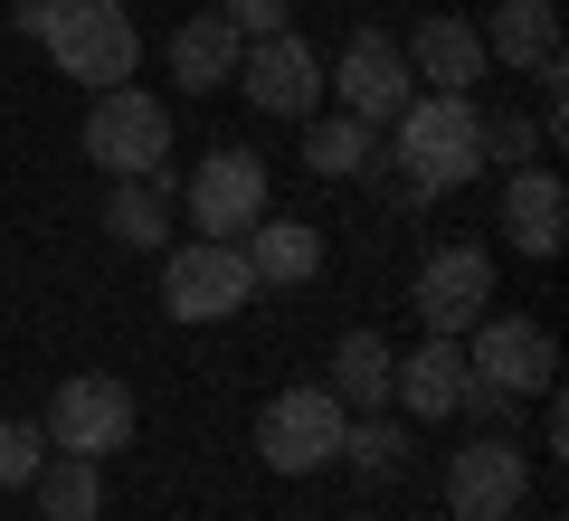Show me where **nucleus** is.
<instances>
[{
	"label": "nucleus",
	"mask_w": 569,
	"mask_h": 521,
	"mask_svg": "<svg viewBox=\"0 0 569 521\" xmlns=\"http://www.w3.org/2000/svg\"><path fill=\"white\" fill-rule=\"evenodd\" d=\"M20 29L58 58V77L86 86V96L133 86V67H142V29H133L123 0H20Z\"/></svg>",
	"instance_id": "obj_1"
},
{
	"label": "nucleus",
	"mask_w": 569,
	"mask_h": 521,
	"mask_svg": "<svg viewBox=\"0 0 569 521\" xmlns=\"http://www.w3.org/2000/svg\"><path fill=\"white\" fill-rule=\"evenodd\" d=\"M475 114H485L475 96H408L399 104L380 161H399L408 200H447V190H466L475 171H485V152H475Z\"/></svg>",
	"instance_id": "obj_2"
},
{
	"label": "nucleus",
	"mask_w": 569,
	"mask_h": 521,
	"mask_svg": "<svg viewBox=\"0 0 569 521\" xmlns=\"http://www.w3.org/2000/svg\"><path fill=\"white\" fill-rule=\"evenodd\" d=\"M86 161L114 171V181H152L171 171V104L142 96V86H104L86 104Z\"/></svg>",
	"instance_id": "obj_3"
},
{
	"label": "nucleus",
	"mask_w": 569,
	"mask_h": 521,
	"mask_svg": "<svg viewBox=\"0 0 569 521\" xmlns=\"http://www.w3.org/2000/svg\"><path fill=\"white\" fill-rule=\"evenodd\" d=\"M238 303H257V275H247L238 238L162 247V313H171V322H228Z\"/></svg>",
	"instance_id": "obj_4"
},
{
	"label": "nucleus",
	"mask_w": 569,
	"mask_h": 521,
	"mask_svg": "<svg viewBox=\"0 0 569 521\" xmlns=\"http://www.w3.org/2000/svg\"><path fill=\"white\" fill-rule=\"evenodd\" d=\"M466 380L503 389V399H550V380H560V341H550V322L531 313H485L466 332Z\"/></svg>",
	"instance_id": "obj_5"
},
{
	"label": "nucleus",
	"mask_w": 569,
	"mask_h": 521,
	"mask_svg": "<svg viewBox=\"0 0 569 521\" xmlns=\"http://www.w3.org/2000/svg\"><path fill=\"white\" fill-rule=\"evenodd\" d=\"M342 427H351V408L332 399V389H276V399L257 408V455L276 464V474H323V464L342 455Z\"/></svg>",
	"instance_id": "obj_6"
},
{
	"label": "nucleus",
	"mask_w": 569,
	"mask_h": 521,
	"mask_svg": "<svg viewBox=\"0 0 569 521\" xmlns=\"http://www.w3.org/2000/svg\"><path fill=\"white\" fill-rule=\"evenodd\" d=\"M48 445L58 455H114V445H133V389L104 380V370H77V380H58V399H48Z\"/></svg>",
	"instance_id": "obj_7"
},
{
	"label": "nucleus",
	"mask_w": 569,
	"mask_h": 521,
	"mask_svg": "<svg viewBox=\"0 0 569 521\" xmlns=\"http://www.w3.org/2000/svg\"><path fill=\"white\" fill-rule=\"evenodd\" d=\"M408 303H418V322L437 341H466L475 322L493 313V257L485 247H437V257L418 265V284H408Z\"/></svg>",
	"instance_id": "obj_8"
},
{
	"label": "nucleus",
	"mask_w": 569,
	"mask_h": 521,
	"mask_svg": "<svg viewBox=\"0 0 569 521\" xmlns=\"http://www.w3.org/2000/svg\"><path fill=\"white\" fill-rule=\"evenodd\" d=\"M181 209H190L200 238H247V228L266 219V161L238 152V142H219V152L181 181Z\"/></svg>",
	"instance_id": "obj_9"
},
{
	"label": "nucleus",
	"mask_w": 569,
	"mask_h": 521,
	"mask_svg": "<svg viewBox=\"0 0 569 521\" xmlns=\"http://www.w3.org/2000/svg\"><path fill=\"white\" fill-rule=\"evenodd\" d=\"M522 493H531V464H522L512 437H475V445L447 455V512L456 521H512Z\"/></svg>",
	"instance_id": "obj_10"
},
{
	"label": "nucleus",
	"mask_w": 569,
	"mask_h": 521,
	"mask_svg": "<svg viewBox=\"0 0 569 521\" xmlns=\"http://www.w3.org/2000/svg\"><path fill=\"white\" fill-rule=\"evenodd\" d=\"M238 96L257 104V114L305 123L313 104H323V58H313L295 29H276V39H247V58H238Z\"/></svg>",
	"instance_id": "obj_11"
},
{
	"label": "nucleus",
	"mask_w": 569,
	"mask_h": 521,
	"mask_svg": "<svg viewBox=\"0 0 569 521\" xmlns=\"http://www.w3.org/2000/svg\"><path fill=\"white\" fill-rule=\"evenodd\" d=\"M323 86L342 96V114H361V123H370V133H380V123H399V104L418 96V77H408L399 39H380V29H351L342 67H323Z\"/></svg>",
	"instance_id": "obj_12"
},
{
	"label": "nucleus",
	"mask_w": 569,
	"mask_h": 521,
	"mask_svg": "<svg viewBox=\"0 0 569 521\" xmlns=\"http://www.w3.org/2000/svg\"><path fill=\"white\" fill-rule=\"evenodd\" d=\"M475 39H485V67H512V77H560V10H550V0H493Z\"/></svg>",
	"instance_id": "obj_13"
},
{
	"label": "nucleus",
	"mask_w": 569,
	"mask_h": 521,
	"mask_svg": "<svg viewBox=\"0 0 569 521\" xmlns=\"http://www.w3.org/2000/svg\"><path fill=\"white\" fill-rule=\"evenodd\" d=\"M512 238V257H560V238H569V190H560V171L550 161H522L503 181V219H493Z\"/></svg>",
	"instance_id": "obj_14"
},
{
	"label": "nucleus",
	"mask_w": 569,
	"mask_h": 521,
	"mask_svg": "<svg viewBox=\"0 0 569 521\" xmlns=\"http://www.w3.org/2000/svg\"><path fill=\"white\" fill-rule=\"evenodd\" d=\"M389 399H399L418 427L456 418V399H466V341H437V332H427L408 361H389Z\"/></svg>",
	"instance_id": "obj_15"
},
{
	"label": "nucleus",
	"mask_w": 569,
	"mask_h": 521,
	"mask_svg": "<svg viewBox=\"0 0 569 521\" xmlns=\"http://www.w3.org/2000/svg\"><path fill=\"white\" fill-rule=\"evenodd\" d=\"M399 58H408V77H427L437 96H475V77H485V39H475V20H418L399 39Z\"/></svg>",
	"instance_id": "obj_16"
},
{
	"label": "nucleus",
	"mask_w": 569,
	"mask_h": 521,
	"mask_svg": "<svg viewBox=\"0 0 569 521\" xmlns=\"http://www.w3.org/2000/svg\"><path fill=\"white\" fill-rule=\"evenodd\" d=\"M238 257H247L257 284H313V275H323V228H313V219H257L238 238Z\"/></svg>",
	"instance_id": "obj_17"
},
{
	"label": "nucleus",
	"mask_w": 569,
	"mask_h": 521,
	"mask_svg": "<svg viewBox=\"0 0 569 521\" xmlns=\"http://www.w3.org/2000/svg\"><path fill=\"white\" fill-rule=\"evenodd\" d=\"M238 58H247V39L228 29V10H200V20L171 29V77H181L190 96H209V86H238Z\"/></svg>",
	"instance_id": "obj_18"
},
{
	"label": "nucleus",
	"mask_w": 569,
	"mask_h": 521,
	"mask_svg": "<svg viewBox=\"0 0 569 521\" xmlns=\"http://www.w3.org/2000/svg\"><path fill=\"white\" fill-rule=\"evenodd\" d=\"M305 161L323 181H370L380 171V133L361 114H305Z\"/></svg>",
	"instance_id": "obj_19"
},
{
	"label": "nucleus",
	"mask_w": 569,
	"mask_h": 521,
	"mask_svg": "<svg viewBox=\"0 0 569 521\" xmlns=\"http://www.w3.org/2000/svg\"><path fill=\"white\" fill-rule=\"evenodd\" d=\"M389 361H399V351H389L370 322H361V332H342V341H332V399L361 408V418H370V408H389Z\"/></svg>",
	"instance_id": "obj_20"
},
{
	"label": "nucleus",
	"mask_w": 569,
	"mask_h": 521,
	"mask_svg": "<svg viewBox=\"0 0 569 521\" xmlns=\"http://www.w3.org/2000/svg\"><path fill=\"white\" fill-rule=\"evenodd\" d=\"M29 493H39L48 521H96V512H104V474H96V455H58V445H48V464L29 474Z\"/></svg>",
	"instance_id": "obj_21"
},
{
	"label": "nucleus",
	"mask_w": 569,
	"mask_h": 521,
	"mask_svg": "<svg viewBox=\"0 0 569 521\" xmlns=\"http://www.w3.org/2000/svg\"><path fill=\"white\" fill-rule=\"evenodd\" d=\"M104 228H114L123 247H171V171H152V181H114Z\"/></svg>",
	"instance_id": "obj_22"
},
{
	"label": "nucleus",
	"mask_w": 569,
	"mask_h": 521,
	"mask_svg": "<svg viewBox=\"0 0 569 521\" xmlns=\"http://www.w3.org/2000/svg\"><path fill=\"white\" fill-rule=\"evenodd\" d=\"M342 464H361L370 483H389L408 464V418H380V408H370L361 427H342Z\"/></svg>",
	"instance_id": "obj_23"
},
{
	"label": "nucleus",
	"mask_w": 569,
	"mask_h": 521,
	"mask_svg": "<svg viewBox=\"0 0 569 521\" xmlns=\"http://www.w3.org/2000/svg\"><path fill=\"white\" fill-rule=\"evenodd\" d=\"M475 152H485V161H503V171H522V161H541L550 142H541V123H531V114L493 104V114H475Z\"/></svg>",
	"instance_id": "obj_24"
},
{
	"label": "nucleus",
	"mask_w": 569,
	"mask_h": 521,
	"mask_svg": "<svg viewBox=\"0 0 569 521\" xmlns=\"http://www.w3.org/2000/svg\"><path fill=\"white\" fill-rule=\"evenodd\" d=\"M39 464H48V427L39 418H0V493H29Z\"/></svg>",
	"instance_id": "obj_25"
},
{
	"label": "nucleus",
	"mask_w": 569,
	"mask_h": 521,
	"mask_svg": "<svg viewBox=\"0 0 569 521\" xmlns=\"http://www.w3.org/2000/svg\"><path fill=\"white\" fill-rule=\"evenodd\" d=\"M219 10H228L238 39H276V29H284V0H219Z\"/></svg>",
	"instance_id": "obj_26"
},
{
	"label": "nucleus",
	"mask_w": 569,
	"mask_h": 521,
	"mask_svg": "<svg viewBox=\"0 0 569 521\" xmlns=\"http://www.w3.org/2000/svg\"><path fill=\"white\" fill-rule=\"evenodd\" d=\"M512 521H522V512H512Z\"/></svg>",
	"instance_id": "obj_27"
}]
</instances>
